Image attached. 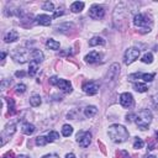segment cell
Instances as JSON below:
<instances>
[{
  "label": "cell",
  "instance_id": "cell-1",
  "mask_svg": "<svg viewBox=\"0 0 158 158\" xmlns=\"http://www.w3.org/2000/svg\"><path fill=\"white\" fill-rule=\"evenodd\" d=\"M107 133L111 141H114L115 143H122L128 138V131L122 125H111L109 127Z\"/></svg>",
  "mask_w": 158,
  "mask_h": 158
},
{
  "label": "cell",
  "instance_id": "cell-2",
  "mask_svg": "<svg viewBox=\"0 0 158 158\" xmlns=\"http://www.w3.org/2000/svg\"><path fill=\"white\" fill-rule=\"evenodd\" d=\"M135 122H136V125L138 126L139 130H146V128H148V126H149L151 122H152V112H151L149 110H147V109L141 110V111L136 115Z\"/></svg>",
  "mask_w": 158,
  "mask_h": 158
},
{
  "label": "cell",
  "instance_id": "cell-3",
  "mask_svg": "<svg viewBox=\"0 0 158 158\" xmlns=\"http://www.w3.org/2000/svg\"><path fill=\"white\" fill-rule=\"evenodd\" d=\"M11 57L17 63H25L31 58V52L25 48H16L15 51L11 52Z\"/></svg>",
  "mask_w": 158,
  "mask_h": 158
},
{
  "label": "cell",
  "instance_id": "cell-4",
  "mask_svg": "<svg viewBox=\"0 0 158 158\" xmlns=\"http://www.w3.org/2000/svg\"><path fill=\"white\" fill-rule=\"evenodd\" d=\"M133 23H135V26H137V27H143V30H146V32H149V31H151V28H147V26L151 25L152 21H151V19H149L147 15H144V14H137V15H135V17H133Z\"/></svg>",
  "mask_w": 158,
  "mask_h": 158
},
{
  "label": "cell",
  "instance_id": "cell-5",
  "mask_svg": "<svg viewBox=\"0 0 158 158\" xmlns=\"http://www.w3.org/2000/svg\"><path fill=\"white\" fill-rule=\"evenodd\" d=\"M138 57H139V49H138V48H135V47H131V48H128V49L125 52L123 62H125V64L128 65V64L133 63Z\"/></svg>",
  "mask_w": 158,
  "mask_h": 158
},
{
  "label": "cell",
  "instance_id": "cell-6",
  "mask_svg": "<svg viewBox=\"0 0 158 158\" xmlns=\"http://www.w3.org/2000/svg\"><path fill=\"white\" fill-rule=\"evenodd\" d=\"M77 142L83 148L88 147L90 144V142H91V133L89 131H81V132H79L78 136H77Z\"/></svg>",
  "mask_w": 158,
  "mask_h": 158
},
{
  "label": "cell",
  "instance_id": "cell-7",
  "mask_svg": "<svg viewBox=\"0 0 158 158\" xmlns=\"http://www.w3.org/2000/svg\"><path fill=\"white\" fill-rule=\"evenodd\" d=\"M104 15H105V10L100 5H93L89 10V16L94 20H100L104 17Z\"/></svg>",
  "mask_w": 158,
  "mask_h": 158
},
{
  "label": "cell",
  "instance_id": "cell-8",
  "mask_svg": "<svg viewBox=\"0 0 158 158\" xmlns=\"http://www.w3.org/2000/svg\"><path fill=\"white\" fill-rule=\"evenodd\" d=\"M120 104L126 109L132 107L133 106V96L130 93H122L120 95Z\"/></svg>",
  "mask_w": 158,
  "mask_h": 158
},
{
  "label": "cell",
  "instance_id": "cell-9",
  "mask_svg": "<svg viewBox=\"0 0 158 158\" xmlns=\"http://www.w3.org/2000/svg\"><path fill=\"white\" fill-rule=\"evenodd\" d=\"M83 90H84V93L88 94V95H95V94L98 93V90H99V86H98V84L94 83V81H86V83L83 85Z\"/></svg>",
  "mask_w": 158,
  "mask_h": 158
},
{
  "label": "cell",
  "instance_id": "cell-10",
  "mask_svg": "<svg viewBox=\"0 0 158 158\" xmlns=\"http://www.w3.org/2000/svg\"><path fill=\"white\" fill-rule=\"evenodd\" d=\"M118 74H120V64L118 63L111 64V67L109 69V73H107V78L110 80H116V78L118 77Z\"/></svg>",
  "mask_w": 158,
  "mask_h": 158
},
{
  "label": "cell",
  "instance_id": "cell-11",
  "mask_svg": "<svg viewBox=\"0 0 158 158\" xmlns=\"http://www.w3.org/2000/svg\"><path fill=\"white\" fill-rule=\"evenodd\" d=\"M57 86H58L60 90H63L64 93H70V91H72V84H70V81H68V80H65V79H59Z\"/></svg>",
  "mask_w": 158,
  "mask_h": 158
},
{
  "label": "cell",
  "instance_id": "cell-12",
  "mask_svg": "<svg viewBox=\"0 0 158 158\" xmlns=\"http://www.w3.org/2000/svg\"><path fill=\"white\" fill-rule=\"evenodd\" d=\"M100 58H101V54L95 52V51H93V52H90L89 54L85 56V60L88 63H96V62L100 60Z\"/></svg>",
  "mask_w": 158,
  "mask_h": 158
},
{
  "label": "cell",
  "instance_id": "cell-13",
  "mask_svg": "<svg viewBox=\"0 0 158 158\" xmlns=\"http://www.w3.org/2000/svg\"><path fill=\"white\" fill-rule=\"evenodd\" d=\"M17 38H19V35H17V32H16V31H14V30H10V31L4 36V41H5L6 43L15 42Z\"/></svg>",
  "mask_w": 158,
  "mask_h": 158
},
{
  "label": "cell",
  "instance_id": "cell-14",
  "mask_svg": "<svg viewBox=\"0 0 158 158\" xmlns=\"http://www.w3.org/2000/svg\"><path fill=\"white\" fill-rule=\"evenodd\" d=\"M51 20L52 19L48 15H38V16H36V22L40 23V25H42V26L51 25Z\"/></svg>",
  "mask_w": 158,
  "mask_h": 158
},
{
  "label": "cell",
  "instance_id": "cell-15",
  "mask_svg": "<svg viewBox=\"0 0 158 158\" xmlns=\"http://www.w3.org/2000/svg\"><path fill=\"white\" fill-rule=\"evenodd\" d=\"M43 58H44V56H43V53H42L40 49H32V51H31V59H32L33 62L40 63V62L43 60Z\"/></svg>",
  "mask_w": 158,
  "mask_h": 158
},
{
  "label": "cell",
  "instance_id": "cell-16",
  "mask_svg": "<svg viewBox=\"0 0 158 158\" xmlns=\"http://www.w3.org/2000/svg\"><path fill=\"white\" fill-rule=\"evenodd\" d=\"M35 126L32 125V123H30V122H25L22 126H21V131L25 133V135H27V136H30V135H32L33 132H35Z\"/></svg>",
  "mask_w": 158,
  "mask_h": 158
},
{
  "label": "cell",
  "instance_id": "cell-17",
  "mask_svg": "<svg viewBox=\"0 0 158 158\" xmlns=\"http://www.w3.org/2000/svg\"><path fill=\"white\" fill-rule=\"evenodd\" d=\"M104 44H105V40L102 37H99V36H95V37H93L89 41V46L90 47H94V46H104Z\"/></svg>",
  "mask_w": 158,
  "mask_h": 158
},
{
  "label": "cell",
  "instance_id": "cell-18",
  "mask_svg": "<svg viewBox=\"0 0 158 158\" xmlns=\"http://www.w3.org/2000/svg\"><path fill=\"white\" fill-rule=\"evenodd\" d=\"M15 131H16V126H15V123H7V125L5 126V128H4L2 136L7 135V136L10 137V136H12V135L15 133Z\"/></svg>",
  "mask_w": 158,
  "mask_h": 158
},
{
  "label": "cell",
  "instance_id": "cell-19",
  "mask_svg": "<svg viewBox=\"0 0 158 158\" xmlns=\"http://www.w3.org/2000/svg\"><path fill=\"white\" fill-rule=\"evenodd\" d=\"M84 9V2L83 1H74L70 5V10L72 12H80Z\"/></svg>",
  "mask_w": 158,
  "mask_h": 158
},
{
  "label": "cell",
  "instance_id": "cell-20",
  "mask_svg": "<svg viewBox=\"0 0 158 158\" xmlns=\"http://www.w3.org/2000/svg\"><path fill=\"white\" fill-rule=\"evenodd\" d=\"M96 112H98V109H96L95 106H93V105L86 106L85 110H84V115H85L86 117H93V116L96 115Z\"/></svg>",
  "mask_w": 158,
  "mask_h": 158
},
{
  "label": "cell",
  "instance_id": "cell-21",
  "mask_svg": "<svg viewBox=\"0 0 158 158\" xmlns=\"http://www.w3.org/2000/svg\"><path fill=\"white\" fill-rule=\"evenodd\" d=\"M41 102H42L41 96H40V95H37V94H35V95H32V96L30 98V104H31V106H33V107L40 106V105H41Z\"/></svg>",
  "mask_w": 158,
  "mask_h": 158
},
{
  "label": "cell",
  "instance_id": "cell-22",
  "mask_svg": "<svg viewBox=\"0 0 158 158\" xmlns=\"http://www.w3.org/2000/svg\"><path fill=\"white\" fill-rule=\"evenodd\" d=\"M37 70H38V63H37V62L31 60L30 67H28V74H30L31 77H33V75L37 73Z\"/></svg>",
  "mask_w": 158,
  "mask_h": 158
},
{
  "label": "cell",
  "instance_id": "cell-23",
  "mask_svg": "<svg viewBox=\"0 0 158 158\" xmlns=\"http://www.w3.org/2000/svg\"><path fill=\"white\" fill-rule=\"evenodd\" d=\"M46 46H47L49 49H58V48H59V42L56 41V40L49 38V40L46 42Z\"/></svg>",
  "mask_w": 158,
  "mask_h": 158
},
{
  "label": "cell",
  "instance_id": "cell-24",
  "mask_svg": "<svg viewBox=\"0 0 158 158\" xmlns=\"http://www.w3.org/2000/svg\"><path fill=\"white\" fill-rule=\"evenodd\" d=\"M133 88H135V90L138 91V93H144V91H147V89H148V86H147L144 83H135V84H133Z\"/></svg>",
  "mask_w": 158,
  "mask_h": 158
},
{
  "label": "cell",
  "instance_id": "cell-25",
  "mask_svg": "<svg viewBox=\"0 0 158 158\" xmlns=\"http://www.w3.org/2000/svg\"><path fill=\"white\" fill-rule=\"evenodd\" d=\"M72 133H73V127L70 125H63V127H62V135L64 137H69Z\"/></svg>",
  "mask_w": 158,
  "mask_h": 158
},
{
  "label": "cell",
  "instance_id": "cell-26",
  "mask_svg": "<svg viewBox=\"0 0 158 158\" xmlns=\"http://www.w3.org/2000/svg\"><path fill=\"white\" fill-rule=\"evenodd\" d=\"M48 142H49L48 138L44 137V136H38V137L36 138V144H37V146H46Z\"/></svg>",
  "mask_w": 158,
  "mask_h": 158
},
{
  "label": "cell",
  "instance_id": "cell-27",
  "mask_svg": "<svg viewBox=\"0 0 158 158\" xmlns=\"http://www.w3.org/2000/svg\"><path fill=\"white\" fill-rule=\"evenodd\" d=\"M143 146H144L143 139H142V138H139V137H136V138H135V141H133V148L139 149V148H142Z\"/></svg>",
  "mask_w": 158,
  "mask_h": 158
},
{
  "label": "cell",
  "instance_id": "cell-28",
  "mask_svg": "<svg viewBox=\"0 0 158 158\" xmlns=\"http://www.w3.org/2000/svg\"><path fill=\"white\" fill-rule=\"evenodd\" d=\"M143 63H147V64H151L152 62H153V54L152 53H146L143 57H142V59H141Z\"/></svg>",
  "mask_w": 158,
  "mask_h": 158
},
{
  "label": "cell",
  "instance_id": "cell-29",
  "mask_svg": "<svg viewBox=\"0 0 158 158\" xmlns=\"http://www.w3.org/2000/svg\"><path fill=\"white\" fill-rule=\"evenodd\" d=\"M47 138H48V141H49V142L56 141L57 138H59V133H58V132H56V131H51V132L47 135Z\"/></svg>",
  "mask_w": 158,
  "mask_h": 158
},
{
  "label": "cell",
  "instance_id": "cell-30",
  "mask_svg": "<svg viewBox=\"0 0 158 158\" xmlns=\"http://www.w3.org/2000/svg\"><path fill=\"white\" fill-rule=\"evenodd\" d=\"M42 9H43V10H46V11H54V6H53V2H51V1H46V2L43 4Z\"/></svg>",
  "mask_w": 158,
  "mask_h": 158
},
{
  "label": "cell",
  "instance_id": "cell-31",
  "mask_svg": "<svg viewBox=\"0 0 158 158\" xmlns=\"http://www.w3.org/2000/svg\"><path fill=\"white\" fill-rule=\"evenodd\" d=\"M141 78L144 80V81H152L153 80V78H154V74L153 73H144V74H142L141 75Z\"/></svg>",
  "mask_w": 158,
  "mask_h": 158
},
{
  "label": "cell",
  "instance_id": "cell-32",
  "mask_svg": "<svg viewBox=\"0 0 158 158\" xmlns=\"http://www.w3.org/2000/svg\"><path fill=\"white\" fill-rule=\"evenodd\" d=\"M15 91H16L17 94H23V93L26 91V85H25V84H17V85L15 86Z\"/></svg>",
  "mask_w": 158,
  "mask_h": 158
},
{
  "label": "cell",
  "instance_id": "cell-33",
  "mask_svg": "<svg viewBox=\"0 0 158 158\" xmlns=\"http://www.w3.org/2000/svg\"><path fill=\"white\" fill-rule=\"evenodd\" d=\"M7 100V105H9V111L10 114H14L15 112V104H14V100L10 98V99H6Z\"/></svg>",
  "mask_w": 158,
  "mask_h": 158
},
{
  "label": "cell",
  "instance_id": "cell-34",
  "mask_svg": "<svg viewBox=\"0 0 158 158\" xmlns=\"http://www.w3.org/2000/svg\"><path fill=\"white\" fill-rule=\"evenodd\" d=\"M58 80H59V79H58L57 77H51V79H49V83H51L52 85H57V84H58Z\"/></svg>",
  "mask_w": 158,
  "mask_h": 158
},
{
  "label": "cell",
  "instance_id": "cell-35",
  "mask_svg": "<svg viewBox=\"0 0 158 158\" xmlns=\"http://www.w3.org/2000/svg\"><path fill=\"white\" fill-rule=\"evenodd\" d=\"M2 158H15V154H14V152H7V153H5L4 156H2Z\"/></svg>",
  "mask_w": 158,
  "mask_h": 158
},
{
  "label": "cell",
  "instance_id": "cell-36",
  "mask_svg": "<svg viewBox=\"0 0 158 158\" xmlns=\"http://www.w3.org/2000/svg\"><path fill=\"white\" fill-rule=\"evenodd\" d=\"M42 158H59L57 154H54V153H52V154H46V156H43Z\"/></svg>",
  "mask_w": 158,
  "mask_h": 158
},
{
  "label": "cell",
  "instance_id": "cell-37",
  "mask_svg": "<svg viewBox=\"0 0 158 158\" xmlns=\"http://www.w3.org/2000/svg\"><path fill=\"white\" fill-rule=\"evenodd\" d=\"M63 12H64V11H63V10L60 9L59 11H56V12H54V15H53V17H58V16H60V15H63Z\"/></svg>",
  "mask_w": 158,
  "mask_h": 158
},
{
  "label": "cell",
  "instance_id": "cell-38",
  "mask_svg": "<svg viewBox=\"0 0 158 158\" xmlns=\"http://www.w3.org/2000/svg\"><path fill=\"white\" fill-rule=\"evenodd\" d=\"M132 117H136V115H133V114H130V115H127V116H126V120H127L128 122H131V121L133 120Z\"/></svg>",
  "mask_w": 158,
  "mask_h": 158
},
{
  "label": "cell",
  "instance_id": "cell-39",
  "mask_svg": "<svg viewBox=\"0 0 158 158\" xmlns=\"http://www.w3.org/2000/svg\"><path fill=\"white\" fill-rule=\"evenodd\" d=\"M15 75H16V77H25V75H26V73H25V72H16V73H15Z\"/></svg>",
  "mask_w": 158,
  "mask_h": 158
},
{
  "label": "cell",
  "instance_id": "cell-40",
  "mask_svg": "<svg viewBox=\"0 0 158 158\" xmlns=\"http://www.w3.org/2000/svg\"><path fill=\"white\" fill-rule=\"evenodd\" d=\"M143 158H156V156H153V154H146V156H143Z\"/></svg>",
  "mask_w": 158,
  "mask_h": 158
},
{
  "label": "cell",
  "instance_id": "cell-41",
  "mask_svg": "<svg viewBox=\"0 0 158 158\" xmlns=\"http://www.w3.org/2000/svg\"><path fill=\"white\" fill-rule=\"evenodd\" d=\"M65 158H75V156H74L73 153H68V154L65 156Z\"/></svg>",
  "mask_w": 158,
  "mask_h": 158
},
{
  "label": "cell",
  "instance_id": "cell-42",
  "mask_svg": "<svg viewBox=\"0 0 158 158\" xmlns=\"http://www.w3.org/2000/svg\"><path fill=\"white\" fill-rule=\"evenodd\" d=\"M153 101H154V106H156V107H157V110H158V98H156Z\"/></svg>",
  "mask_w": 158,
  "mask_h": 158
},
{
  "label": "cell",
  "instance_id": "cell-43",
  "mask_svg": "<svg viewBox=\"0 0 158 158\" xmlns=\"http://www.w3.org/2000/svg\"><path fill=\"white\" fill-rule=\"evenodd\" d=\"M17 158H28V157H27V156H23V154H21V156H19Z\"/></svg>",
  "mask_w": 158,
  "mask_h": 158
},
{
  "label": "cell",
  "instance_id": "cell-44",
  "mask_svg": "<svg viewBox=\"0 0 158 158\" xmlns=\"http://www.w3.org/2000/svg\"><path fill=\"white\" fill-rule=\"evenodd\" d=\"M156 136H157V138H158V131H156Z\"/></svg>",
  "mask_w": 158,
  "mask_h": 158
}]
</instances>
